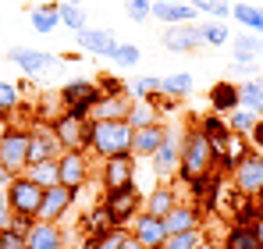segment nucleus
Returning <instances> with one entry per match:
<instances>
[{
  "instance_id": "1",
  "label": "nucleus",
  "mask_w": 263,
  "mask_h": 249,
  "mask_svg": "<svg viewBox=\"0 0 263 249\" xmlns=\"http://www.w3.org/2000/svg\"><path fill=\"white\" fill-rule=\"evenodd\" d=\"M214 146L210 139L189 124L185 128V143H181V164H178V178L192 189V185H203V182H214Z\"/></svg>"
},
{
  "instance_id": "2",
  "label": "nucleus",
  "mask_w": 263,
  "mask_h": 249,
  "mask_svg": "<svg viewBox=\"0 0 263 249\" xmlns=\"http://www.w3.org/2000/svg\"><path fill=\"white\" fill-rule=\"evenodd\" d=\"M132 153V124L128 121H92L89 128V157L110 161Z\"/></svg>"
},
{
  "instance_id": "3",
  "label": "nucleus",
  "mask_w": 263,
  "mask_h": 249,
  "mask_svg": "<svg viewBox=\"0 0 263 249\" xmlns=\"http://www.w3.org/2000/svg\"><path fill=\"white\" fill-rule=\"evenodd\" d=\"M185 128L189 124L181 121H167V139L160 143V150L149 157V164H153V174H157V182H171L178 178V164H181V143H185Z\"/></svg>"
},
{
  "instance_id": "4",
  "label": "nucleus",
  "mask_w": 263,
  "mask_h": 249,
  "mask_svg": "<svg viewBox=\"0 0 263 249\" xmlns=\"http://www.w3.org/2000/svg\"><path fill=\"white\" fill-rule=\"evenodd\" d=\"M228 182L231 189L242 196V200H260L263 196V153L260 150H249L238 164L228 171Z\"/></svg>"
},
{
  "instance_id": "5",
  "label": "nucleus",
  "mask_w": 263,
  "mask_h": 249,
  "mask_svg": "<svg viewBox=\"0 0 263 249\" xmlns=\"http://www.w3.org/2000/svg\"><path fill=\"white\" fill-rule=\"evenodd\" d=\"M57 171H61V185L71 192H82L89 182L96 178V161L89 157V150H64L57 157Z\"/></svg>"
},
{
  "instance_id": "6",
  "label": "nucleus",
  "mask_w": 263,
  "mask_h": 249,
  "mask_svg": "<svg viewBox=\"0 0 263 249\" xmlns=\"http://www.w3.org/2000/svg\"><path fill=\"white\" fill-rule=\"evenodd\" d=\"M50 124H53V135H57L61 150H89V128H92L89 114L61 107V114L50 118Z\"/></svg>"
},
{
  "instance_id": "7",
  "label": "nucleus",
  "mask_w": 263,
  "mask_h": 249,
  "mask_svg": "<svg viewBox=\"0 0 263 249\" xmlns=\"http://www.w3.org/2000/svg\"><path fill=\"white\" fill-rule=\"evenodd\" d=\"M7 61L25 75V79H40V75H53L61 68V57L50 50H36V46H11Z\"/></svg>"
},
{
  "instance_id": "8",
  "label": "nucleus",
  "mask_w": 263,
  "mask_h": 249,
  "mask_svg": "<svg viewBox=\"0 0 263 249\" xmlns=\"http://www.w3.org/2000/svg\"><path fill=\"white\" fill-rule=\"evenodd\" d=\"M103 207H107L110 221H114L118 228H125V224H132V221L142 214V189L132 182V185H125V189L103 192Z\"/></svg>"
},
{
  "instance_id": "9",
  "label": "nucleus",
  "mask_w": 263,
  "mask_h": 249,
  "mask_svg": "<svg viewBox=\"0 0 263 249\" xmlns=\"http://www.w3.org/2000/svg\"><path fill=\"white\" fill-rule=\"evenodd\" d=\"M7 200H11V210L14 217H25V221H36L40 214V203H43V189L36 182H29L25 174H14L11 185H7Z\"/></svg>"
},
{
  "instance_id": "10",
  "label": "nucleus",
  "mask_w": 263,
  "mask_h": 249,
  "mask_svg": "<svg viewBox=\"0 0 263 249\" xmlns=\"http://www.w3.org/2000/svg\"><path fill=\"white\" fill-rule=\"evenodd\" d=\"M0 164L11 174H25V167H29V128H18L14 121L7 124V135L0 143Z\"/></svg>"
},
{
  "instance_id": "11",
  "label": "nucleus",
  "mask_w": 263,
  "mask_h": 249,
  "mask_svg": "<svg viewBox=\"0 0 263 249\" xmlns=\"http://www.w3.org/2000/svg\"><path fill=\"white\" fill-rule=\"evenodd\" d=\"M64 150H61V143H57V135H53V124L43 121V118H36V121L29 124V164H40V161H57Z\"/></svg>"
},
{
  "instance_id": "12",
  "label": "nucleus",
  "mask_w": 263,
  "mask_h": 249,
  "mask_svg": "<svg viewBox=\"0 0 263 249\" xmlns=\"http://www.w3.org/2000/svg\"><path fill=\"white\" fill-rule=\"evenodd\" d=\"M75 200H79V192H71V189H64V185L46 189V192H43V203H40V214H36V221H43V224H61V221L71 214Z\"/></svg>"
},
{
  "instance_id": "13",
  "label": "nucleus",
  "mask_w": 263,
  "mask_h": 249,
  "mask_svg": "<svg viewBox=\"0 0 263 249\" xmlns=\"http://www.w3.org/2000/svg\"><path fill=\"white\" fill-rule=\"evenodd\" d=\"M61 107L64 111H82V114H89V107L100 100V85H96V79H71V82L61 85Z\"/></svg>"
},
{
  "instance_id": "14",
  "label": "nucleus",
  "mask_w": 263,
  "mask_h": 249,
  "mask_svg": "<svg viewBox=\"0 0 263 249\" xmlns=\"http://www.w3.org/2000/svg\"><path fill=\"white\" fill-rule=\"evenodd\" d=\"M160 46L171 50V54H199V50H203L199 22H189V25H167V29L160 32Z\"/></svg>"
},
{
  "instance_id": "15",
  "label": "nucleus",
  "mask_w": 263,
  "mask_h": 249,
  "mask_svg": "<svg viewBox=\"0 0 263 249\" xmlns=\"http://www.w3.org/2000/svg\"><path fill=\"white\" fill-rule=\"evenodd\" d=\"M135 157H110V161H100V185H103V192H114V189H125L135 182Z\"/></svg>"
},
{
  "instance_id": "16",
  "label": "nucleus",
  "mask_w": 263,
  "mask_h": 249,
  "mask_svg": "<svg viewBox=\"0 0 263 249\" xmlns=\"http://www.w3.org/2000/svg\"><path fill=\"white\" fill-rule=\"evenodd\" d=\"M118 32L114 29H96V25H89L82 32H75V46L82 50V54H92V57H103V61H110L114 57V50H118Z\"/></svg>"
},
{
  "instance_id": "17",
  "label": "nucleus",
  "mask_w": 263,
  "mask_h": 249,
  "mask_svg": "<svg viewBox=\"0 0 263 249\" xmlns=\"http://www.w3.org/2000/svg\"><path fill=\"white\" fill-rule=\"evenodd\" d=\"M128 235H132V239H135L142 249H164V242H167V224H164V217L139 214V217L132 221Z\"/></svg>"
},
{
  "instance_id": "18",
  "label": "nucleus",
  "mask_w": 263,
  "mask_h": 249,
  "mask_svg": "<svg viewBox=\"0 0 263 249\" xmlns=\"http://www.w3.org/2000/svg\"><path fill=\"white\" fill-rule=\"evenodd\" d=\"M214 146V164L220 167V171H231V167L238 164L253 146H249V139L246 135H235V132H228V135H220V139H214L210 143Z\"/></svg>"
},
{
  "instance_id": "19",
  "label": "nucleus",
  "mask_w": 263,
  "mask_h": 249,
  "mask_svg": "<svg viewBox=\"0 0 263 249\" xmlns=\"http://www.w3.org/2000/svg\"><path fill=\"white\" fill-rule=\"evenodd\" d=\"M153 18L167 29V25H189L199 22V11L189 0H153Z\"/></svg>"
},
{
  "instance_id": "20",
  "label": "nucleus",
  "mask_w": 263,
  "mask_h": 249,
  "mask_svg": "<svg viewBox=\"0 0 263 249\" xmlns=\"http://www.w3.org/2000/svg\"><path fill=\"white\" fill-rule=\"evenodd\" d=\"M181 203L175 182H157L146 196H142V214H153V217H167L171 210Z\"/></svg>"
},
{
  "instance_id": "21",
  "label": "nucleus",
  "mask_w": 263,
  "mask_h": 249,
  "mask_svg": "<svg viewBox=\"0 0 263 249\" xmlns=\"http://www.w3.org/2000/svg\"><path fill=\"white\" fill-rule=\"evenodd\" d=\"M164 139H167V121L135 128V132H132V157H135V161H149V157L160 150Z\"/></svg>"
},
{
  "instance_id": "22",
  "label": "nucleus",
  "mask_w": 263,
  "mask_h": 249,
  "mask_svg": "<svg viewBox=\"0 0 263 249\" xmlns=\"http://www.w3.org/2000/svg\"><path fill=\"white\" fill-rule=\"evenodd\" d=\"M25 249H71V246H68V232L61 224L32 221V228L25 235Z\"/></svg>"
},
{
  "instance_id": "23",
  "label": "nucleus",
  "mask_w": 263,
  "mask_h": 249,
  "mask_svg": "<svg viewBox=\"0 0 263 249\" xmlns=\"http://www.w3.org/2000/svg\"><path fill=\"white\" fill-rule=\"evenodd\" d=\"M132 114V96H100L92 107H89V121H128Z\"/></svg>"
},
{
  "instance_id": "24",
  "label": "nucleus",
  "mask_w": 263,
  "mask_h": 249,
  "mask_svg": "<svg viewBox=\"0 0 263 249\" xmlns=\"http://www.w3.org/2000/svg\"><path fill=\"white\" fill-rule=\"evenodd\" d=\"M199 221H203V210L199 203H178L167 217H164V224H167V235H175V232H196L199 228Z\"/></svg>"
},
{
  "instance_id": "25",
  "label": "nucleus",
  "mask_w": 263,
  "mask_h": 249,
  "mask_svg": "<svg viewBox=\"0 0 263 249\" xmlns=\"http://www.w3.org/2000/svg\"><path fill=\"white\" fill-rule=\"evenodd\" d=\"M206 103H210V111H217V114H231V111L238 107V82H231V79L214 82L210 93H206Z\"/></svg>"
},
{
  "instance_id": "26",
  "label": "nucleus",
  "mask_w": 263,
  "mask_h": 249,
  "mask_svg": "<svg viewBox=\"0 0 263 249\" xmlns=\"http://www.w3.org/2000/svg\"><path fill=\"white\" fill-rule=\"evenodd\" d=\"M192 89H196V79H192V72H171V75H164L160 79V100H189L192 96Z\"/></svg>"
},
{
  "instance_id": "27",
  "label": "nucleus",
  "mask_w": 263,
  "mask_h": 249,
  "mask_svg": "<svg viewBox=\"0 0 263 249\" xmlns=\"http://www.w3.org/2000/svg\"><path fill=\"white\" fill-rule=\"evenodd\" d=\"M263 36L260 32H231V61H260Z\"/></svg>"
},
{
  "instance_id": "28",
  "label": "nucleus",
  "mask_w": 263,
  "mask_h": 249,
  "mask_svg": "<svg viewBox=\"0 0 263 249\" xmlns=\"http://www.w3.org/2000/svg\"><path fill=\"white\" fill-rule=\"evenodd\" d=\"M110 228H118V224L110 221L107 207H103V203H92V207L86 210V217H82V228H79V232H82L86 239H100V235H107Z\"/></svg>"
},
{
  "instance_id": "29",
  "label": "nucleus",
  "mask_w": 263,
  "mask_h": 249,
  "mask_svg": "<svg viewBox=\"0 0 263 249\" xmlns=\"http://www.w3.org/2000/svg\"><path fill=\"white\" fill-rule=\"evenodd\" d=\"M125 93L132 96V103L160 100V75H132V79H125Z\"/></svg>"
},
{
  "instance_id": "30",
  "label": "nucleus",
  "mask_w": 263,
  "mask_h": 249,
  "mask_svg": "<svg viewBox=\"0 0 263 249\" xmlns=\"http://www.w3.org/2000/svg\"><path fill=\"white\" fill-rule=\"evenodd\" d=\"M160 121H167L164 111H160V100H139V103H132V114H128L132 132L146 128V124H160Z\"/></svg>"
},
{
  "instance_id": "31",
  "label": "nucleus",
  "mask_w": 263,
  "mask_h": 249,
  "mask_svg": "<svg viewBox=\"0 0 263 249\" xmlns=\"http://www.w3.org/2000/svg\"><path fill=\"white\" fill-rule=\"evenodd\" d=\"M238 107H246V111L263 118V75L238 82Z\"/></svg>"
},
{
  "instance_id": "32",
  "label": "nucleus",
  "mask_w": 263,
  "mask_h": 249,
  "mask_svg": "<svg viewBox=\"0 0 263 249\" xmlns=\"http://www.w3.org/2000/svg\"><path fill=\"white\" fill-rule=\"evenodd\" d=\"M199 32H203V46H228L231 43V25L220 22V18H203L199 22Z\"/></svg>"
},
{
  "instance_id": "33",
  "label": "nucleus",
  "mask_w": 263,
  "mask_h": 249,
  "mask_svg": "<svg viewBox=\"0 0 263 249\" xmlns=\"http://www.w3.org/2000/svg\"><path fill=\"white\" fill-rule=\"evenodd\" d=\"M25 178L29 182H36L40 189H53V185H61V171H57V161H40V164H29L25 167Z\"/></svg>"
},
{
  "instance_id": "34",
  "label": "nucleus",
  "mask_w": 263,
  "mask_h": 249,
  "mask_svg": "<svg viewBox=\"0 0 263 249\" xmlns=\"http://www.w3.org/2000/svg\"><path fill=\"white\" fill-rule=\"evenodd\" d=\"M231 18H235L246 32H260L263 36V11H260V4H231Z\"/></svg>"
},
{
  "instance_id": "35",
  "label": "nucleus",
  "mask_w": 263,
  "mask_h": 249,
  "mask_svg": "<svg viewBox=\"0 0 263 249\" xmlns=\"http://www.w3.org/2000/svg\"><path fill=\"white\" fill-rule=\"evenodd\" d=\"M57 18H61V25L68 29V32H82V29H89V14L82 4H57Z\"/></svg>"
},
{
  "instance_id": "36",
  "label": "nucleus",
  "mask_w": 263,
  "mask_h": 249,
  "mask_svg": "<svg viewBox=\"0 0 263 249\" xmlns=\"http://www.w3.org/2000/svg\"><path fill=\"white\" fill-rule=\"evenodd\" d=\"M220 249H260L253 224H231L228 235H224V242H220Z\"/></svg>"
},
{
  "instance_id": "37",
  "label": "nucleus",
  "mask_w": 263,
  "mask_h": 249,
  "mask_svg": "<svg viewBox=\"0 0 263 249\" xmlns=\"http://www.w3.org/2000/svg\"><path fill=\"white\" fill-rule=\"evenodd\" d=\"M29 25H32V32H40V36H50V32H57V29H61L57 4H53V7H32V11H29Z\"/></svg>"
},
{
  "instance_id": "38",
  "label": "nucleus",
  "mask_w": 263,
  "mask_h": 249,
  "mask_svg": "<svg viewBox=\"0 0 263 249\" xmlns=\"http://www.w3.org/2000/svg\"><path fill=\"white\" fill-rule=\"evenodd\" d=\"M196 128L214 143V139H220V135H228L231 128H228V118L224 114H217V111H206V114H199V121H196Z\"/></svg>"
},
{
  "instance_id": "39",
  "label": "nucleus",
  "mask_w": 263,
  "mask_h": 249,
  "mask_svg": "<svg viewBox=\"0 0 263 249\" xmlns=\"http://www.w3.org/2000/svg\"><path fill=\"white\" fill-rule=\"evenodd\" d=\"M228 118V128L235 132V135H246L249 139V132H253V124L260 121V114H253V111H246V107H235L231 114H224Z\"/></svg>"
},
{
  "instance_id": "40",
  "label": "nucleus",
  "mask_w": 263,
  "mask_h": 249,
  "mask_svg": "<svg viewBox=\"0 0 263 249\" xmlns=\"http://www.w3.org/2000/svg\"><path fill=\"white\" fill-rule=\"evenodd\" d=\"M18 103H22V89H18V82L0 79V118H11V114L18 111Z\"/></svg>"
},
{
  "instance_id": "41",
  "label": "nucleus",
  "mask_w": 263,
  "mask_h": 249,
  "mask_svg": "<svg viewBox=\"0 0 263 249\" xmlns=\"http://www.w3.org/2000/svg\"><path fill=\"white\" fill-rule=\"evenodd\" d=\"M125 239H128V228H110V232L100 235V239H82L79 249H121Z\"/></svg>"
},
{
  "instance_id": "42",
  "label": "nucleus",
  "mask_w": 263,
  "mask_h": 249,
  "mask_svg": "<svg viewBox=\"0 0 263 249\" xmlns=\"http://www.w3.org/2000/svg\"><path fill=\"white\" fill-rule=\"evenodd\" d=\"M203 18H220V22H228L231 18V0H189Z\"/></svg>"
},
{
  "instance_id": "43",
  "label": "nucleus",
  "mask_w": 263,
  "mask_h": 249,
  "mask_svg": "<svg viewBox=\"0 0 263 249\" xmlns=\"http://www.w3.org/2000/svg\"><path fill=\"white\" fill-rule=\"evenodd\" d=\"M118 68H135L139 61H142V46L139 43H118V50H114V57H110Z\"/></svg>"
},
{
  "instance_id": "44",
  "label": "nucleus",
  "mask_w": 263,
  "mask_h": 249,
  "mask_svg": "<svg viewBox=\"0 0 263 249\" xmlns=\"http://www.w3.org/2000/svg\"><path fill=\"white\" fill-rule=\"evenodd\" d=\"M203 242V232L196 228V232H175V235H167V242L164 249H196Z\"/></svg>"
},
{
  "instance_id": "45",
  "label": "nucleus",
  "mask_w": 263,
  "mask_h": 249,
  "mask_svg": "<svg viewBox=\"0 0 263 249\" xmlns=\"http://www.w3.org/2000/svg\"><path fill=\"white\" fill-rule=\"evenodd\" d=\"M125 14H128L135 25L149 22L153 18V0H125Z\"/></svg>"
},
{
  "instance_id": "46",
  "label": "nucleus",
  "mask_w": 263,
  "mask_h": 249,
  "mask_svg": "<svg viewBox=\"0 0 263 249\" xmlns=\"http://www.w3.org/2000/svg\"><path fill=\"white\" fill-rule=\"evenodd\" d=\"M96 85H100V96H121L125 93V79L121 75H110V72H103L96 79Z\"/></svg>"
},
{
  "instance_id": "47",
  "label": "nucleus",
  "mask_w": 263,
  "mask_h": 249,
  "mask_svg": "<svg viewBox=\"0 0 263 249\" xmlns=\"http://www.w3.org/2000/svg\"><path fill=\"white\" fill-rule=\"evenodd\" d=\"M231 72L246 82V79H256L260 75V61H231Z\"/></svg>"
},
{
  "instance_id": "48",
  "label": "nucleus",
  "mask_w": 263,
  "mask_h": 249,
  "mask_svg": "<svg viewBox=\"0 0 263 249\" xmlns=\"http://www.w3.org/2000/svg\"><path fill=\"white\" fill-rule=\"evenodd\" d=\"M14 224V210H11V200H7V189H0V232H7Z\"/></svg>"
},
{
  "instance_id": "49",
  "label": "nucleus",
  "mask_w": 263,
  "mask_h": 249,
  "mask_svg": "<svg viewBox=\"0 0 263 249\" xmlns=\"http://www.w3.org/2000/svg\"><path fill=\"white\" fill-rule=\"evenodd\" d=\"M0 249H25V235H22V232H14V228L0 232Z\"/></svg>"
},
{
  "instance_id": "50",
  "label": "nucleus",
  "mask_w": 263,
  "mask_h": 249,
  "mask_svg": "<svg viewBox=\"0 0 263 249\" xmlns=\"http://www.w3.org/2000/svg\"><path fill=\"white\" fill-rule=\"evenodd\" d=\"M249 146H253V150H260L263 153V118L256 124H253V132H249Z\"/></svg>"
},
{
  "instance_id": "51",
  "label": "nucleus",
  "mask_w": 263,
  "mask_h": 249,
  "mask_svg": "<svg viewBox=\"0 0 263 249\" xmlns=\"http://www.w3.org/2000/svg\"><path fill=\"white\" fill-rule=\"evenodd\" d=\"M253 232H256V242H260V249H263V210H260V217L253 221Z\"/></svg>"
},
{
  "instance_id": "52",
  "label": "nucleus",
  "mask_w": 263,
  "mask_h": 249,
  "mask_svg": "<svg viewBox=\"0 0 263 249\" xmlns=\"http://www.w3.org/2000/svg\"><path fill=\"white\" fill-rule=\"evenodd\" d=\"M11 178H14V174H11V171H7V167L0 164V189H7V185H11Z\"/></svg>"
},
{
  "instance_id": "53",
  "label": "nucleus",
  "mask_w": 263,
  "mask_h": 249,
  "mask_svg": "<svg viewBox=\"0 0 263 249\" xmlns=\"http://www.w3.org/2000/svg\"><path fill=\"white\" fill-rule=\"evenodd\" d=\"M196 249H220V242H210V239H203V242H199Z\"/></svg>"
},
{
  "instance_id": "54",
  "label": "nucleus",
  "mask_w": 263,
  "mask_h": 249,
  "mask_svg": "<svg viewBox=\"0 0 263 249\" xmlns=\"http://www.w3.org/2000/svg\"><path fill=\"white\" fill-rule=\"evenodd\" d=\"M53 4H61V0H32V7H53Z\"/></svg>"
},
{
  "instance_id": "55",
  "label": "nucleus",
  "mask_w": 263,
  "mask_h": 249,
  "mask_svg": "<svg viewBox=\"0 0 263 249\" xmlns=\"http://www.w3.org/2000/svg\"><path fill=\"white\" fill-rule=\"evenodd\" d=\"M121 249H142V246H139V242H135V239H132V235H128V239L121 242Z\"/></svg>"
},
{
  "instance_id": "56",
  "label": "nucleus",
  "mask_w": 263,
  "mask_h": 249,
  "mask_svg": "<svg viewBox=\"0 0 263 249\" xmlns=\"http://www.w3.org/2000/svg\"><path fill=\"white\" fill-rule=\"evenodd\" d=\"M7 124H11V118H0V143H4V135H7Z\"/></svg>"
},
{
  "instance_id": "57",
  "label": "nucleus",
  "mask_w": 263,
  "mask_h": 249,
  "mask_svg": "<svg viewBox=\"0 0 263 249\" xmlns=\"http://www.w3.org/2000/svg\"><path fill=\"white\" fill-rule=\"evenodd\" d=\"M64 4H86V0H64Z\"/></svg>"
},
{
  "instance_id": "58",
  "label": "nucleus",
  "mask_w": 263,
  "mask_h": 249,
  "mask_svg": "<svg viewBox=\"0 0 263 249\" xmlns=\"http://www.w3.org/2000/svg\"><path fill=\"white\" fill-rule=\"evenodd\" d=\"M256 203H263V196H260V200H256Z\"/></svg>"
},
{
  "instance_id": "59",
  "label": "nucleus",
  "mask_w": 263,
  "mask_h": 249,
  "mask_svg": "<svg viewBox=\"0 0 263 249\" xmlns=\"http://www.w3.org/2000/svg\"><path fill=\"white\" fill-rule=\"evenodd\" d=\"M260 11H263V4H260Z\"/></svg>"
}]
</instances>
